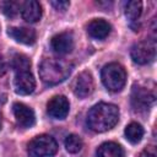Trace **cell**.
Segmentation results:
<instances>
[{
	"label": "cell",
	"mask_w": 157,
	"mask_h": 157,
	"mask_svg": "<svg viewBox=\"0 0 157 157\" xmlns=\"http://www.w3.org/2000/svg\"><path fill=\"white\" fill-rule=\"evenodd\" d=\"M119 120V109L110 103H98L87 113V125L96 132L110 130Z\"/></svg>",
	"instance_id": "1"
},
{
	"label": "cell",
	"mask_w": 157,
	"mask_h": 157,
	"mask_svg": "<svg viewBox=\"0 0 157 157\" xmlns=\"http://www.w3.org/2000/svg\"><path fill=\"white\" fill-rule=\"evenodd\" d=\"M72 65L63 59L47 58L39 65V76L42 81L49 86L58 85L66 80L71 74Z\"/></svg>",
	"instance_id": "2"
},
{
	"label": "cell",
	"mask_w": 157,
	"mask_h": 157,
	"mask_svg": "<svg viewBox=\"0 0 157 157\" xmlns=\"http://www.w3.org/2000/svg\"><path fill=\"white\" fill-rule=\"evenodd\" d=\"M101 78L104 87L110 92H119L126 82V71L123 65L118 63H109L103 66Z\"/></svg>",
	"instance_id": "3"
},
{
	"label": "cell",
	"mask_w": 157,
	"mask_h": 157,
	"mask_svg": "<svg viewBox=\"0 0 157 157\" xmlns=\"http://www.w3.org/2000/svg\"><path fill=\"white\" fill-rule=\"evenodd\" d=\"M27 151L31 157H52L58 151V144L50 135H38L28 142Z\"/></svg>",
	"instance_id": "4"
},
{
	"label": "cell",
	"mask_w": 157,
	"mask_h": 157,
	"mask_svg": "<svg viewBox=\"0 0 157 157\" xmlns=\"http://www.w3.org/2000/svg\"><path fill=\"white\" fill-rule=\"evenodd\" d=\"M131 59L139 65H146L153 61L156 56V44L153 40H142L132 45L130 52Z\"/></svg>",
	"instance_id": "5"
},
{
	"label": "cell",
	"mask_w": 157,
	"mask_h": 157,
	"mask_svg": "<svg viewBox=\"0 0 157 157\" xmlns=\"http://www.w3.org/2000/svg\"><path fill=\"white\" fill-rule=\"evenodd\" d=\"M153 102H155V93L150 88L140 85H135L132 87L131 104L135 110L145 112L152 105Z\"/></svg>",
	"instance_id": "6"
},
{
	"label": "cell",
	"mask_w": 157,
	"mask_h": 157,
	"mask_svg": "<svg viewBox=\"0 0 157 157\" xmlns=\"http://www.w3.org/2000/svg\"><path fill=\"white\" fill-rule=\"evenodd\" d=\"M93 90H94V82L91 72L82 71L75 77L72 82V91L77 97L85 98L90 96L93 92Z\"/></svg>",
	"instance_id": "7"
},
{
	"label": "cell",
	"mask_w": 157,
	"mask_h": 157,
	"mask_svg": "<svg viewBox=\"0 0 157 157\" xmlns=\"http://www.w3.org/2000/svg\"><path fill=\"white\" fill-rule=\"evenodd\" d=\"M70 104L65 96L58 94L49 99L47 103V113L54 119H65L69 114Z\"/></svg>",
	"instance_id": "8"
},
{
	"label": "cell",
	"mask_w": 157,
	"mask_h": 157,
	"mask_svg": "<svg viewBox=\"0 0 157 157\" xmlns=\"http://www.w3.org/2000/svg\"><path fill=\"white\" fill-rule=\"evenodd\" d=\"M50 47L53 52L59 55L69 54L74 49V37L70 32H61L55 34L50 39Z\"/></svg>",
	"instance_id": "9"
},
{
	"label": "cell",
	"mask_w": 157,
	"mask_h": 157,
	"mask_svg": "<svg viewBox=\"0 0 157 157\" xmlns=\"http://www.w3.org/2000/svg\"><path fill=\"white\" fill-rule=\"evenodd\" d=\"M15 92L21 96L31 94L36 88V80L29 71L17 72L13 80Z\"/></svg>",
	"instance_id": "10"
},
{
	"label": "cell",
	"mask_w": 157,
	"mask_h": 157,
	"mask_svg": "<svg viewBox=\"0 0 157 157\" xmlns=\"http://www.w3.org/2000/svg\"><path fill=\"white\" fill-rule=\"evenodd\" d=\"M12 112L16 118L17 124H20L23 128H31L36 123V115L32 108L23 103H13L12 105Z\"/></svg>",
	"instance_id": "11"
},
{
	"label": "cell",
	"mask_w": 157,
	"mask_h": 157,
	"mask_svg": "<svg viewBox=\"0 0 157 157\" xmlns=\"http://www.w3.org/2000/svg\"><path fill=\"white\" fill-rule=\"evenodd\" d=\"M21 15L26 22L36 23L42 17V6L36 0H27L21 4Z\"/></svg>",
	"instance_id": "12"
},
{
	"label": "cell",
	"mask_w": 157,
	"mask_h": 157,
	"mask_svg": "<svg viewBox=\"0 0 157 157\" xmlns=\"http://www.w3.org/2000/svg\"><path fill=\"white\" fill-rule=\"evenodd\" d=\"M7 33L17 43L26 44V45L34 44L36 38H37L34 29L27 28V27H11V28H9Z\"/></svg>",
	"instance_id": "13"
},
{
	"label": "cell",
	"mask_w": 157,
	"mask_h": 157,
	"mask_svg": "<svg viewBox=\"0 0 157 157\" xmlns=\"http://www.w3.org/2000/svg\"><path fill=\"white\" fill-rule=\"evenodd\" d=\"M110 29H112V26L103 18L92 20L88 23V27H87L88 34L94 39H104V38H107L108 34L110 33Z\"/></svg>",
	"instance_id": "14"
},
{
	"label": "cell",
	"mask_w": 157,
	"mask_h": 157,
	"mask_svg": "<svg viewBox=\"0 0 157 157\" xmlns=\"http://www.w3.org/2000/svg\"><path fill=\"white\" fill-rule=\"evenodd\" d=\"M97 157H124V151L120 145L109 141L97 148Z\"/></svg>",
	"instance_id": "15"
},
{
	"label": "cell",
	"mask_w": 157,
	"mask_h": 157,
	"mask_svg": "<svg viewBox=\"0 0 157 157\" xmlns=\"http://www.w3.org/2000/svg\"><path fill=\"white\" fill-rule=\"evenodd\" d=\"M125 137L130 144H139L144 136V128L137 123H130L125 128Z\"/></svg>",
	"instance_id": "16"
},
{
	"label": "cell",
	"mask_w": 157,
	"mask_h": 157,
	"mask_svg": "<svg viewBox=\"0 0 157 157\" xmlns=\"http://www.w3.org/2000/svg\"><path fill=\"white\" fill-rule=\"evenodd\" d=\"M124 11H125V16L129 20L135 21V20H137L141 16V12H142V2L141 1H137V0L128 1L125 4Z\"/></svg>",
	"instance_id": "17"
},
{
	"label": "cell",
	"mask_w": 157,
	"mask_h": 157,
	"mask_svg": "<svg viewBox=\"0 0 157 157\" xmlns=\"http://www.w3.org/2000/svg\"><path fill=\"white\" fill-rule=\"evenodd\" d=\"M11 66L15 70V72H25V71H29L31 67V60L28 59V56L23 55V54H16L12 58L11 61Z\"/></svg>",
	"instance_id": "18"
},
{
	"label": "cell",
	"mask_w": 157,
	"mask_h": 157,
	"mask_svg": "<svg viewBox=\"0 0 157 157\" xmlns=\"http://www.w3.org/2000/svg\"><path fill=\"white\" fill-rule=\"evenodd\" d=\"M82 146H83V141L78 135L70 134V135L66 136V139H65V148H66L67 152L77 153V152L81 151Z\"/></svg>",
	"instance_id": "19"
},
{
	"label": "cell",
	"mask_w": 157,
	"mask_h": 157,
	"mask_svg": "<svg viewBox=\"0 0 157 157\" xmlns=\"http://www.w3.org/2000/svg\"><path fill=\"white\" fill-rule=\"evenodd\" d=\"M20 10H21V4H18L17 1H6L2 5V11L9 17L16 16Z\"/></svg>",
	"instance_id": "20"
},
{
	"label": "cell",
	"mask_w": 157,
	"mask_h": 157,
	"mask_svg": "<svg viewBox=\"0 0 157 157\" xmlns=\"http://www.w3.org/2000/svg\"><path fill=\"white\" fill-rule=\"evenodd\" d=\"M50 4L56 10H60V11H65L69 7V5H70L69 1H63V0H60V1H50Z\"/></svg>",
	"instance_id": "21"
},
{
	"label": "cell",
	"mask_w": 157,
	"mask_h": 157,
	"mask_svg": "<svg viewBox=\"0 0 157 157\" xmlns=\"http://www.w3.org/2000/svg\"><path fill=\"white\" fill-rule=\"evenodd\" d=\"M140 157H156V155H155V151L153 150H145L142 153H141V156Z\"/></svg>",
	"instance_id": "22"
},
{
	"label": "cell",
	"mask_w": 157,
	"mask_h": 157,
	"mask_svg": "<svg viewBox=\"0 0 157 157\" xmlns=\"http://www.w3.org/2000/svg\"><path fill=\"white\" fill-rule=\"evenodd\" d=\"M0 129H1V114H0Z\"/></svg>",
	"instance_id": "23"
}]
</instances>
